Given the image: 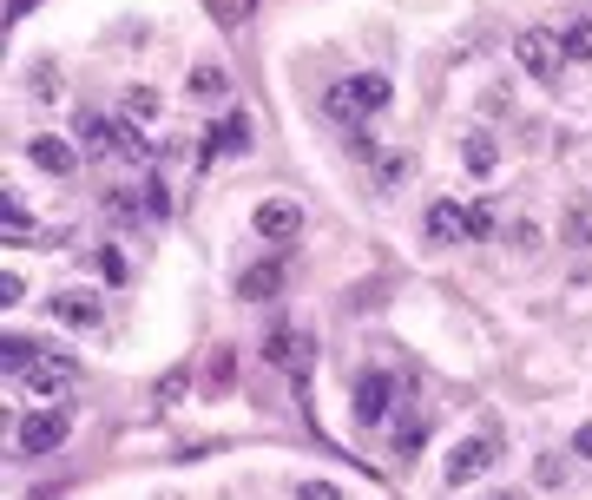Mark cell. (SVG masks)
<instances>
[{
  "label": "cell",
  "instance_id": "1",
  "mask_svg": "<svg viewBox=\"0 0 592 500\" xmlns=\"http://www.w3.org/2000/svg\"><path fill=\"white\" fill-rule=\"evenodd\" d=\"M494 461H500V441H494V435H474V441H461V448L448 454V468H441V481H448V487H468L474 474H487Z\"/></svg>",
  "mask_w": 592,
  "mask_h": 500
},
{
  "label": "cell",
  "instance_id": "2",
  "mask_svg": "<svg viewBox=\"0 0 592 500\" xmlns=\"http://www.w3.org/2000/svg\"><path fill=\"white\" fill-rule=\"evenodd\" d=\"M250 231L270 237V244H290V237L303 231V204L296 198H264L257 211H250Z\"/></svg>",
  "mask_w": 592,
  "mask_h": 500
},
{
  "label": "cell",
  "instance_id": "3",
  "mask_svg": "<svg viewBox=\"0 0 592 500\" xmlns=\"http://www.w3.org/2000/svg\"><path fill=\"white\" fill-rule=\"evenodd\" d=\"M514 53H520V66H527L533 79H553V73L566 66V47H560V40H553L546 27H527V33L514 40Z\"/></svg>",
  "mask_w": 592,
  "mask_h": 500
},
{
  "label": "cell",
  "instance_id": "4",
  "mask_svg": "<svg viewBox=\"0 0 592 500\" xmlns=\"http://www.w3.org/2000/svg\"><path fill=\"white\" fill-rule=\"evenodd\" d=\"M20 382H27L33 395H66V389L79 382V369H73L66 356H47V349H40V356H33L27 369H20Z\"/></svg>",
  "mask_w": 592,
  "mask_h": 500
},
{
  "label": "cell",
  "instance_id": "5",
  "mask_svg": "<svg viewBox=\"0 0 592 500\" xmlns=\"http://www.w3.org/2000/svg\"><path fill=\"white\" fill-rule=\"evenodd\" d=\"M389 402H395V375H382V369H369L356 382V422H389Z\"/></svg>",
  "mask_w": 592,
  "mask_h": 500
},
{
  "label": "cell",
  "instance_id": "6",
  "mask_svg": "<svg viewBox=\"0 0 592 500\" xmlns=\"http://www.w3.org/2000/svg\"><path fill=\"white\" fill-rule=\"evenodd\" d=\"M323 112L349 132V145H356V152H369V132H362V112H369V106H362L349 86H329V93H323Z\"/></svg>",
  "mask_w": 592,
  "mask_h": 500
},
{
  "label": "cell",
  "instance_id": "7",
  "mask_svg": "<svg viewBox=\"0 0 592 500\" xmlns=\"http://www.w3.org/2000/svg\"><path fill=\"white\" fill-rule=\"evenodd\" d=\"M277 369H290V375H310V356H316V343L303 336V329H270V349H264Z\"/></svg>",
  "mask_w": 592,
  "mask_h": 500
},
{
  "label": "cell",
  "instance_id": "8",
  "mask_svg": "<svg viewBox=\"0 0 592 500\" xmlns=\"http://www.w3.org/2000/svg\"><path fill=\"white\" fill-rule=\"evenodd\" d=\"M60 441H66V415H60V408H40V415L20 422V448H27V454H53Z\"/></svg>",
  "mask_w": 592,
  "mask_h": 500
},
{
  "label": "cell",
  "instance_id": "9",
  "mask_svg": "<svg viewBox=\"0 0 592 500\" xmlns=\"http://www.w3.org/2000/svg\"><path fill=\"white\" fill-rule=\"evenodd\" d=\"M283 290V264H250L244 277H237V297L244 303H270Z\"/></svg>",
  "mask_w": 592,
  "mask_h": 500
},
{
  "label": "cell",
  "instance_id": "10",
  "mask_svg": "<svg viewBox=\"0 0 592 500\" xmlns=\"http://www.w3.org/2000/svg\"><path fill=\"white\" fill-rule=\"evenodd\" d=\"M53 316L73 323V329H93L99 323V297H86V290H60V297H53Z\"/></svg>",
  "mask_w": 592,
  "mask_h": 500
},
{
  "label": "cell",
  "instance_id": "11",
  "mask_svg": "<svg viewBox=\"0 0 592 500\" xmlns=\"http://www.w3.org/2000/svg\"><path fill=\"white\" fill-rule=\"evenodd\" d=\"M211 152H237V158L250 152V119L244 112H224V119L211 125Z\"/></svg>",
  "mask_w": 592,
  "mask_h": 500
},
{
  "label": "cell",
  "instance_id": "12",
  "mask_svg": "<svg viewBox=\"0 0 592 500\" xmlns=\"http://www.w3.org/2000/svg\"><path fill=\"white\" fill-rule=\"evenodd\" d=\"M27 158H33V165H40V172H79V152H73V145H60V139H33L27 145Z\"/></svg>",
  "mask_w": 592,
  "mask_h": 500
},
{
  "label": "cell",
  "instance_id": "13",
  "mask_svg": "<svg viewBox=\"0 0 592 500\" xmlns=\"http://www.w3.org/2000/svg\"><path fill=\"white\" fill-rule=\"evenodd\" d=\"M428 231L435 237H468V211H461L454 198H435L428 204Z\"/></svg>",
  "mask_w": 592,
  "mask_h": 500
},
{
  "label": "cell",
  "instance_id": "14",
  "mask_svg": "<svg viewBox=\"0 0 592 500\" xmlns=\"http://www.w3.org/2000/svg\"><path fill=\"white\" fill-rule=\"evenodd\" d=\"M79 145H86V152H119V125L86 112V119H79Z\"/></svg>",
  "mask_w": 592,
  "mask_h": 500
},
{
  "label": "cell",
  "instance_id": "15",
  "mask_svg": "<svg viewBox=\"0 0 592 500\" xmlns=\"http://www.w3.org/2000/svg\"><path fill=\"white\" fill-rule=\"evenodd\" d=\"M349 93H356L362 99V106H389V93H395V86H389V79H382V73H356V79H349Z\"/></svg>",
  "mask_w": 592,
  "mask_h": 500
},
{
  "label": "cell",
  "instance_id": "16",
  "mask_svg": "<svg viewBox=\"0 0 592 500\" xmlns=\"http://www.w3.org/2000/svg\"><path fill=\"white\" fill-rule=\"evenodd\" d=\"M560 47H566V60H592V20H573Z\"/></svg>",
  "mask_w": 592,
  "mask_h": 500
},
{
  "label": "cell",
  "instance_id": "17",
  "mask_svg": "<svg viewBox=\"0 0 592 500\" xmlns=\"http://www.w3.org/2000/svg\"><path fill=\"white\" fill-rule=\"evenodd\" d=\"M152 112H158L152 86H132V93H125V119H152Z\"/></svg>",
  "mask_w": 592,
  "mask_h": 500
},
{
  "label": "cell",
  "instance_id": "18",
  "mask_svg": "<svg viewBox=\"0 0 592 500\" xmlns=\"http://www.w3.org/2000/svg\"><path fill=\"white\" fill-rule=\"evenodd\" d=\"M375 172H382L375 185L389 191V185H402V178H408V158H402V152H395V158H375Z\"/></svg>",
  "mask_w": 592,
  "mask_h": 500
},
{
  "label": "cell",
  "instance_id": "19",
  "mask_svg": "<svg viewBox=\"0 0 592 500\" xmlns=\"http://www.w3.org/2000/svg\"><path fill=\"white\" fill-rule=\"evenodd\" d=\"M33 356H40L33 343H20V336H7V375H20V369H27Z\"/></svg>",
  "mask_w": 592,
  "mask_h": 500
},
{
  "label": "cell",
  "instance_id": "20",
  "mask_svg": "<svg viewBox=\"0 0 592 500\" xmlns=\"http://www.w3.org/2000/svg\"><path fill=\"white\" fill-rule=\"evenodd\" d=\"M191 86H198L204 99H218V93H224V73H218V66H198V73H191Z\"/></svg>",
  "mask_w": 592,
  "mask_h": 500
},
{
  "label": "cell",
  "instance_id": "21",
  "mask_svg": "<svg viewBox=\"0 0 592 500\" xmlns=\"http://www.w3.org/2000/svg\"><path fill=\"white\" fill-rule=\"evenodd\" d=\"M468 165H474V172H487V165H494V145H487V132H474V139H468Z\"/></svg>",
  "mask_w": 592,
  "mask_h": 500
},
{
  "label": "cell",
  "instance_id": "22",
  "mask_svg": "<svg viewBox=\"0 0 592 500\" xmlns=\"http://www.w3.org/2000/svg\"><path fill=\"white\" fill-rule=\"evenodd\" d=\"M468 237H494V204H474L468 211Z\"/></svg>",
  "mask_w": 592,
  "mask_h": 500
},
{
  "label": "cell",
  "instance_id": "23",
  "mask_svg": "<svg viewBox=\"0 0 592 500\" xmlns=\"http://www.w3.org/2000/svg\"><path fill=\"white\" fill-rule=\"evenodd\" d=\"M99 277H106V283H125V257H119V250H99Z\"/></svg>",
  "mask_w": 592,
  "mask_h": 500
},
{
  "label": "cell",
  "instance_id": "24",
  "mask_svg": "<svg viewBox=\"0 0 592 500\" xmlns=\"http://www.w3.org/2000/svg\"><path fill=\"white\" fill-rule=\"evenodd\" d=\"M27 231H33V224H27V218H20V204H14V198H7V244H20V237H27Z\"/></svg>",
  "mask_w": 592,
  "mask_h": 500
},
{
  "label": "cell",
  "instance_id": "25",
  "mask_svg": "<svg viewBox=\"0 0 592 500\" xmlns=\"http://www.w3.org/2000/svg\"><path fill=\"white\" fill-rule=\"evenodd\" d=\"M533 474H540V487H560V481H566V461H553V454H546Z\"/></svg>",
  "mask_w": 592,
  "mask_h": 500
},
{
  "label": "cell",
  "instance_id": "26",
  "mask_svg": "<svg viewBox=\"0 0 592 500\" xmlns=\"http://www.w3.org/2000/svg\"><path fill=\"white\" fill-rule=\"evenodd\" d=\"M573 448H579V454H586V461H592V422H586V428H579V435H573Z\"/></svg>",
  "mask_w": 592,
  "mask_h": 500
}]
</instances>
